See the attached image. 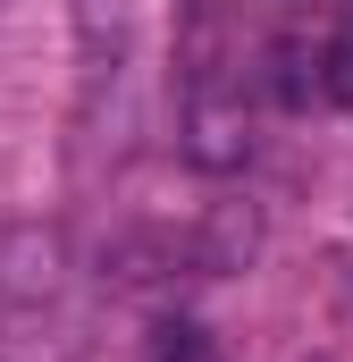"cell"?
Segmentation results:
<instances>
[{
    "instance_id": "6da1fadb",
    "label": "cell",
    "mask_w": 353,
    "mask_h": 362,
    "mask_svg": "<svg viewBox=\"0 0 353 362\" xmlns=\"http://www.w3.org/2000/svg\"><path fill=\"white\" fill-rule=\"evenodd\" d=\"M311 85L328 93L337 110H353V34H345V42H328V51H320V68H311Z\"/></svg>"
},
{
    "instance_id": "7a4b0ae2",
    "label": "cell",
    "mask_w": 353,
    "mask_h": 362,
    "mask_svg": "<svg viewBox=\"0 0 353 362\" xmlns=\"http://www.w3.org/2000/svg\"><path fill=\"white\" fill-rule=\"evenodd\" d=\"M152 362H202V329L193 320H160L152 329Z\"/></svg>"
}]
</instances>
